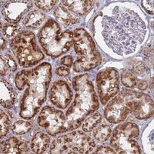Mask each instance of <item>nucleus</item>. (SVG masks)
<instances>
[{"label":"nucleus","mask_w":154,"mask_h":154,"mask_svg":"<svg viewBox=\"0 0 154 154\" xmlns=\"http://www.w3.org/2000/svg\"><path fill=\"white\" fill-rule=\"evenodd\" d=\"M102 27L107 46L120 56L134 53L146 32L145 23L137 12L122 6H116L111 16H103Z\"/></svg>","instance_id":"obj_1"},{"label":"nucleus","mask_w":154,"mask_h":154,"mask_svg":"<svg viewBox=\"0 0 154 154\" xmlns=\"http://www.w3.org/2000/svg\"><path fill=\"white\" fill-rule=\"evenodd\" d=\"M52 78V67L43 63L33 69L23 70L16 75L15 82L18 89H26L20 105L19 115L25 119H30L38 112L46 99V93Z\"/></svg>","instance_id":"obj_2"},{"label":"nucleus","mask_w":154,"mask_h":154,"mask_svg":"<svg viewBox=\"0 0 154 154\" xmlns=\"http://www.w3.org/2000/svg\"><path fill=\"white\" fill-rule=\"evenodd\" d=\"M130 113L138 119L152 116L153 101L150 96L133 90H124L114 97L105 109L106 119L111 123H120Z\"/></svg>","instance_id":"obj_3"},{"label":"nucleus","mask_w":154,"mask_h":154,"mask_svg":"<svg viewBox=\"0 0 154 154\" xmlns=\"http://www.w3.org/2000/svg\"><path fill=\"white\" fill-rule=\"evenodd\" d=\"M72 86L75 92V100L66 113L68 130L79 127L88 116L99 108L98 96L89 75L75 76Z\"/></svg>","instance_id":"obj_4"},{"label":"nucleus","mask_w":154,"mask_h":154,"mask_svg":"<svg viewBox=\"0 0 154 154\" xmlns=\"http://www.w3.org/2000/svg\"><path fill=\"white\" fill-rule=\"evenodd\" d=\"M38 41L44 52L53 58L67 53L73 45V32L63 30L54 19H49L38 32Z\"/></svg>","instance_id":"obj_5"},{"label":"nucleus","mask_w":154,"mask_h":154,"mask_svg":"<svg viewBox=\"0 0 154 154\" xmlns=\"http://www.w3.org/2000/svg\"><path fill=\"white\" fill-rule=\"evenodd\" d=\"M73 46L77 56L73 65L75 72L88 71L101 63V55L91 36L83 29L79 28L73 32Z\"/></svg>","instance_id":"obj_6"},{"label":"nucleus","mask_w":154,"mask_h":154,"mask_svg":"<svg viewBox=\"0 0 154 154\" xmlns=\"http://www.w3.org/2000/svg\"><path fill=\"white\" fill-rule=\"evenodd\" d=\"M9 44L21 66H32L44 58L36 43L35 34L32 32H22L12 38Z\"/></svg>","instance_id":"obj_7"},{"label":"nucleus","mask_w":154,"mask_h":154,"mask_svg":"<svg viewBox=\"0 0 154 154\" xmlns=\"http://www.w3.org/2000/svg\"><path fill=\"white\" fill-rule=\"evenodd\" d=\"M96 144L89 136L81 132H72L61 136L53 142L50 153H90Z\"/></svg>","instance_id":"obj_8"},{"label":"nucleus","mask_w":154,"mask_h":154,"mask_svg":"<svg viewBox=\"0 0 154 154\" xmlns=\"http://www.w3.org/2000/svg\"><path fill=\"white\" fill-rule=\"evenodd\" d=\"M140 130L135 123H126L119 125L112 133L111 146L117 153H140V146L137 142Z\"/></svg>","instance_id":"obj_9"},{"label":"nucleus","mask_w":154,"mask_h":154,"mask_svg":"<svg viewBox=\"0 0 154 154\" xmlns=\"http://www.w3.org/2000/svg\"><path fill=\"white\" fill-rule=\"evenodd\" d=\"M96 86L100 101L105 105L119 92V73L113 68L103 70L96 77Z\"/></svg>","instance_id":"obj_10"},{"label":"nucleus","mask_w":154,"mask_h":154,"mask_svg":"<svg viewBox=\"0 0 154 154\" xmlns=\"http://www.w3.org/2000/svg\"><path fill=\"white\" fill-rule=\"evenodd\" d=\"M38 123L51 136L68 131L66 116L53 107L45 106L42 109L38 117Z\"/></svg>","instance_id":"obj_11"},{"label":"nucleus","mask_w":154,"mask_h":154,"mask_svg":"<svg viewBox=\"0 0 154 154\" xmlns=\"http://www.w3.org/2000/svg\"><path fill=\"white\" fill-rule=\"evenodd\" d=\"M72 92L65 81L59 80L54 82L49 92L51 103L56 107L66 109L72 100Z\"/></svg>","instance_id":"obj_12"},{"label":"nucleus","mask_w":154,"mask_h":154,"mask_svg":"<svg viewBox=\"0 0 154 154\" xmlns=\"http://www.w3.org/2000/svg\"><path fill=\"white\" fill-rule=\"evenodd\" d=\"M32 6V4L27 1H9L2 5V13L6 21L16 24Z\"/></svg>","instance_id":"obj_13"},{"label":"nucleus","mask_w":154,"mask_h":154,"mask_svg":"<svg viewBox=\"0 0 154 154\" xmlns=\"http://www.w3.org/2000/svg\"><path fill=\"white\" fill-rule=\"evenodd\" d=\"M2 153L22 154L29 152V146L27 143L20 140L16 137H11L2 143L1 147Z\"/></svg>","instance_id":"obj_14"},{"label":"nucleus","mask_w":154,"mask_h":154,"mask_svg":"<svg viewBox=\"0 0 154 154\" xmlns=\"http://www.w3.org/2000/svg\"><path fill=\"white\" fill-rule=\"evenodd\" d=\"M0 103L5 109H11L16 101V93L9 82L1 79L0 83Z\"/></svg>","instance_id":"obj_15"},{"label":"nucleus","mask_w":154,"mask_h":154,"mask_svg":"<svg viewBox=\"0 0 154 154\" xmlns=\"http://www.w3.org/2000/svg\"><path fill=\"white\" fill-rule=\"evenodd\" d=\"M93 1H62L65 8L78 16L87 14L93 7Z\"/></svg>","instance_id":"obj_16"},{"label":"nucleus","mask_w":154,"mask_h":154,"mask_svg":"<svg viewBox=\"0 0 154 154\" xmlns=\"http://www.w3.org/2000/svg\"><path fill=\"white\" fill-rule=\"evenodd\" d=\"M50 143V139L46 133L38 132L34 135L31 142V148L35 153H43Z\"/></svg>","instance_id":"obj_17"},{"label":"nucleus","mask_w":154,"mask_h":154,"mask_svg":"<svg viewBox=\"0 0 154 154\" xmlns=\"http://www.w3.org/2000/svg\"><path fill=\"white\" fill-rule=\"evenodd\" d=\"M54 16L57 19L58 21L65 26L75 24V23H79V21L76 16H73L68 9H66L65 7H63L61 5L55 9Z\"/></svg>","instance_id":"obj_18"},{"label":"nucleus","mask_w":154,"mask_h":154,"mask_svg":"<svg viewBox=\"0 0 154 154\" xmlns=\"http://www.w3.org/2000/svg\"><path fill=\"white\" fill-rule=\"evenodd\" d=\"M45 19V15L40 11L33 10L30 12L23 20V24L26 28L36 29L39 27Z\"/></svg>","instance_id":"obj_19"},{"label":"nucleus","mask_w":154,"mask_h":154,"mask_svg":"<svg viewBox=\"0 0 154 154\" xmlns=\"http://www.w3.org/2000/svg\"><path fill=\"white\" fill-rule=\"evenodd\" d=\"M102 116L99 112L93 114L89 118L84 119V122L82 125V130L85 132H90L96 127L99 123H101Z\"/></svg>","instance_id":"obj_20"},{"label":"nucleus","mask_w":154,"mask_h":154,"mask_svg":"<svg viewBox=\"0 0 154 154\" xmlns=\"http://www.w3.org/2000/svg\"><path fill=\"white\" fill-rule=\"evenodd\" d=\"M111 134V129L110 127L107 125H102V126H98L96 130H94V136L95 139L97 141L100 142H103L109 139Z\"/></svg>","instance_id":"obj_21"},{"label":"nucleus","mask_w":154,"mask_h":154,"mask_svg":"<svg viewBox=\"0 0 154 154\" xmlns=\"http://www.w3.org/2000/svg\"><path fill=\"white\" fill-rule=\"evenodd\" d=\"M12 131L16 135H23L29 133L32 129V124L27 121L18 120L12 126Z\"/></svg>","instance_id":"obj_22"},{"label":"nucleus","mask_w":154,"mask_h":154,"mask_svg":"<svg viewBox=\"0 0 154 154\" xmlns=\"http://www.w3.org/2000/svg\"><path fill=\"white\" fill-rule=\"evenodd\" d=\"M121 80L123 84L128 88H134L137 85V79L130 70H124L121 74Z\"/></svg>","instance_id":"obj_23"},{"label":"nucleus","mask_w":154,"mask_h":154,"mask_svg":"<svg viewBox=\"0 0 154 154\" xmlns=\"http://www.w3.org/2000/svg\"><path fill=\"white\" fill-rule=\"evenodd\" d=\"M0 128H1V138L6 136L9 131L11 126V122L8 116L2 110H1V115H0Z\"/></svg>","instance_id":"obj_24"},{"label":"nucleus","mask_w":154,"mask_h":154,"mask_svg":"<svg viewBox=\"0 0 154 154\" xmlns=\"http://www.w3.org/2000/svg\"><path fill=\"white\" fill-rule=\"evenodd\" d=\"M2 32H3V35H5L6 38H11L19 34V32L20 31V28L13 24L6 25L2 29Z\"/></svg>","instance_id":"obj_25"},{"label":"nucleus","mask_w":154,"mask_h":154,"mask_svg":"<svg viewBox=\"0 0 154 154\" xmlns=\"http://www.w3.org/2000/svg\"><path fill=\"white\" fill-rule=\"evenodd\" d=\"M57 2V1H53V0H50V1H36V2H35V5L38 9L48 12V11L53 9Z\"/></svg>","instance_id":"obj_26"},{"label":"nucleus","mask_w":154,"mask_h":154,"mask_svg":"<svg viewBox=\"0 0 154 154\" xmlns=\"http://www.w3.org/2000/svg\"><path fill=\"white\" fill-rule=\"evenodd\" d=\"M3 59L5 60V61L7 63L8 66H9V70L11 72H15L17 69V64H16V62L15 60V59L12 57L11 55L6 54L4 56H2Z\"/></svg>","instance_id":"obj_27"},{"label":"nucleus","mask_w":154,"mask_h":154,"mask_svg":"<svg viewBox=\"0 0 154 154\" xmlns=\"http://www.w3.org/2000/svg\"><path fill=\"white\" fill-rule=\"evenodd\" d=\"M146 70V66L143 62H137L134 63L132 67L131 72L133 74H137V75H141Z\"/></svg>","instance_id":"obj_28"},{"label":"nucleus","mask_w":154,"mask_h":154,"mask_svg":"<svg viewBox=\"0 0 154 154\" xmlns=\"http://www.w3.org/2000/svg\"><path fill=\"white\" fill-rule=\"evenodd\" d=\"M142 5L148 13L153 15V1H142Z\"/></svg>","instance_id":"obj_29"},{"label":"nucleus","mask_w":154,"mask_h":154,"mask_svg":"<svg viewBox=\"0 0 154 154\" xmlns=\"http://www.w3.org/2000/svg\"><path fill=\"white\" fill-rule=\"evenodd\" d=\"M73 63V59L72 56H66L61 59L62 65H64L65 66L71 67L72 66Z\"/></svg>","instance_id":"obj_30"},{"label":"nucleus","mask_w":154,"mask_h":154,"mask_svg":"<svg viewBox=\"0 0 154 154\" xmlns=\"http://www.w3.org/2000/svg\"><path fill=\"white\" fill-rule=\"evenodd\" d=\"M10 71L9 70V66H8L7 63L5 61V60L3 59L2 56H1V75H5L7 74V72Z\"/></svg>","instance_id":"obj_31"},{"label":"nucleus","mask_w":154,"mask_h":154,"mask_svg":"<svg viewBox=\"0 0 154 154\" xmlns=\"http://www.w3.org/2000/svg\"><path fill=\"white\" fill-rule=\"evenodd\" d=\"M56 73L60 76H67L70 73V71L66 67H59L56 69Z\"/></svg>","instance_id":"obj_32"},{"label":"nucleus","mask_w":154,"mask_h":154,"mask_svg":"<svg viewBox=\"0 0 154 154\" xmlns=\"http://www.w3.org/2000/svg\"><path fill=\"white\" fill-rule=\"evenodd\" d=\"M95 153H116L115 151L112 149L109 148V147H105V146H100V148L96 149V151L95 152Z\"/></svg>","instance_id":"obj_33"},{"label":"nucleus","mask_w":154,"mask_h":154,"mask_svg":"<svg viewBox=\"0 0 154 154\" xmlns=\"http://www.w3.org/2000/svg\"><path fill=\"white\" fill-rule=\"evenodd\" d=\"M138 84V88L141 90H146L148 87V82L146 80H140L137 82Z\"/></svg>","instance_id":"obj_34"},{"label":"nucleus","mask_w":154,"mask_h":154,"mask_svg":"<svg viewBox=\"0 0 154 154\" xmlns=\"http://www.w3.org/2000/svg\"><path fill=\"white\" fill-rule=\"evenodd\" d=\"M152 52H153L152 45H149L144 49V55H146V56H152Z\"/></svg>","instance_id":"obj_35"},{"label":"nucleus","mask_w":154,"mask_h":154,"mask_svg":"<svg viewBox=\"0 0 154 154\" xmlns=\"http://www.w3.org/2000/svg\"><path fill=\"white\" fill-rule=\"evenodd\" d=\"M5 39H3V38H1V49H5Z\"/></svg>","instance_id":"obj_36"},{"label":"nucleus","mask_w":154,"mask_h":154,"mask_svg":"<svg viewBox=\"0 0 154 154\" xmlns=\"http://www.w3.org/2000/svg\"><path fill=\"white\" fill-rule=\"evenodd\" d=\"M150 89H152V91H153V78H152V81H151Z\"/></svg>","instance_id":"obj_37"}]
</instances>
